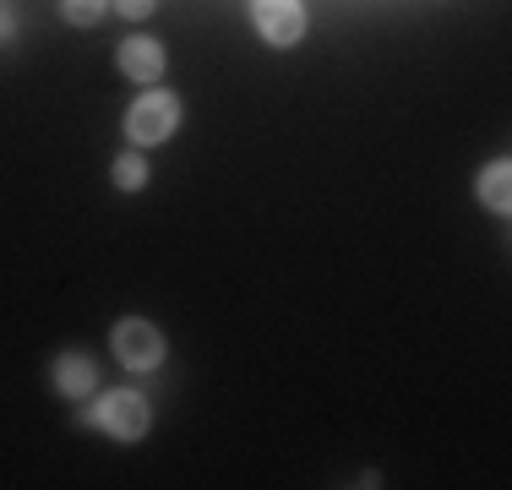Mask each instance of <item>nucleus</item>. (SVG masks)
Listing matches in <instances>:
<instances>
[{
  "mask_svg": "<svg viewBox=\"0 0 512 490\" xmlns=\"http://www.w3.org/2000/svg\"><path fill=\"white\" fill-rule=\"evenodd\" d=\"M180 120H186L180 98L164 93V88H148L142 98H131V109H126V137L137 147H158L180 131Z\"/></svg>",
  "mask_w": 512,
  "mask_h": 490,
  "instance_id": "obj_1",
  "label": "nucleus"
},
{
  "mask_svg": "<svg viewBox=\"0 0 512 490\" xmlns=\"http://www.w3.org/2000/svg\"><path fill=\"white\" fill-rule=\"evenodd\" d=\"M88 420L99 425L104 436H115V441H142V436L153 431V409H148V398H142V392H131V387L104 392V398L88 409Z\"/></svg>",
  "mask_w": 512,
  "mask_h": 490,
  "instance_id": "obj_2",
  "label": "nucleus"
},
{
  "mask_svg": "<svg viewBox=\"0 0 512 490\" xmlns=\"http://www.w3.org/2000/svg\"><path fill=\"white\" fill-rule=\"evenodd\" d=\"M109 349H115V360L126 365V371H158V365H164V333H158L148 316H126V322H115Z\"/></svg>",
  "mask_w": 512,
  "mask_h": 490,
  "instance_id": "obj_3",
  "label": "nucleus"
},
{
  "mask_svg": "<svg viewBox=\"0 0 512 490\" xmlns=\"http://www.w3.org/2000/svg\"><path fill=\"white\" fill-rule=\"evenodd\" d=\"M251 28L262 33V44L273 49H295L300 39H306L311 17L300 0H251Z\"/></svg>",
  "mask_w": 512,
  "mask_h": 490,
  "instance_id": "obj_4",
  "label": "nucleus"
},
{
  "mask_svg": "<svg viewBox=\"0 0 512 490\" xmlns=\"http://www.w3.org/2000/svg\"><path fill=\"white\" fill-rule=\"evenodd\" d=\"M115 66H120V77L153 88V82H164L169 55H164V44H158V39H126V44L115 49Z\"/></svg>",
  "mask_w": 512,
  "mask_h": 490,
  "instance_id": "obj_5",
  "label": "nucleus"
},
{
  "mask_svg": "<svg viewBox=\"0 0 512 490\" xmlns=\"http://www.w3.org/2000/svg\"><path fill=\"white\" fill-rule=\"evenodd\" d=\"M99 387V365L88 360V354L66 349L55 360V392H66V398H88V392Z\"/></svg>",
  "mask_w": 512,
  "mask_h": 490,
  "instance_id": "obj_6",
  "label": "nucleus"
},
{
  "mask_svg": "<svg viewBox=\"0 0 512 490\" xmlns=\"http://www.w3.org/2000/svg\"><path fill=\"white\" fill-rule=\"evenodd\" d=\"M474 196H480L491 213H512V164L507 158H491V164L480 169V180H474Z\"/></svg>",
  "mask_w": 512,
  "mask_h": 490,
  "instance_id": "obj_7",
  "label": "nucleus"
},
{
  "mask_svg": "<svg viewBox=\"0 0 512 490\" xmlns=\"http://www.w3.org/2000/svg\"><path fill=\"white\" fill-rule=\"evenodd\" d=\"M109 175H115L120 191H142V186H148V158H142V153H120Z\"/></svg>",
  "mask_w": 512,
  "mask_h": 490,
  "instance_id": "obj_8",
  "label": "nucleus"
},
{
  "mask_svg": "<svg viewBox=\"0 0 512 490\" xmlns=\"http://www.w3.org/2000/svg\"><path fill=\"white\" fill-rule=\"evenodd\" d=\"M109 11V0H60V17L71 22V28H99Z\"/></svg>",
  "mask_w": 512,
  "mask_h": 490,
  "instance_id": "obj_9",
  "label": "nucleus"
},
{
  "mask_svg": "<svg viewBox=\"0 0 512 490\" xmlns=\"http://www.w3.org/2000/svg\"><path fill=\"white\" fill-rule=\"evenodd\" d=\"M109 6H115L120 11V17H153V6H158V0H109Z\"/></svg>",
  "mask_w": 512,
  "mask_h": 490,
  "instance_id": "obj_10",
  "label": "nucleus"
},
{
  "mask_svg": "<svg viewBox=\"0 0 512 490\" xmlns=\"http://www.w3.org/2000/svg\"><path fill=\"white\" fill-rule=\"evenodd\" d=\"M11 33H17V22H11V17H6V11H0V44H6V39H11Z\"/></svg>",
  "mask_w": 512,
  "mask_h": 490,
  "instance_id": "obj_11",
  "label": "nucleus"
}]
</instances>
